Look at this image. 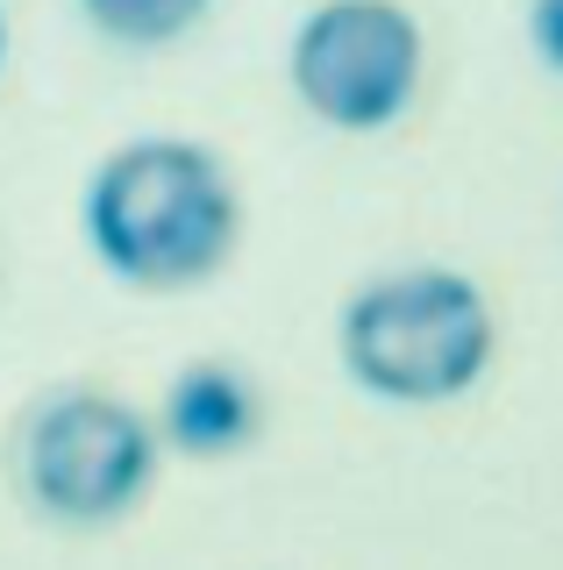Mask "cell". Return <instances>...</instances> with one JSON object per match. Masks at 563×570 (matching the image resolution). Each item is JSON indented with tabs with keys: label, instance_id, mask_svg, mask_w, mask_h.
<instances>
[{
	"label": "cell",
	"instance_id": "6da1fadb",
	"mask_svg": "<svg viewBox=\"0 0 563 570\" xmlns=\"http://www.w3.org/2000/svg\"><path fill=\"white\" fill-rule=\"evenodd\" d=\"M86 243L121 285L136 293H179L215 278L236 249L243 200L236 178L207 142L186 136H136L100 157L86 178Z\"/></svg>",
	"mask_w": 563,
	"mask_h": 570
},
{
	"label": "cell",
	"instance_id": "7a4b0ae2",
	"mask_svg": "<svg viewBox=\"0 0 563 570\" xmlns=\"http://www.w3.org/2000/svg\"><path fill=\"white\" fill-rule=\"evenodd\" d=\"M343 371L372 400L393 406H443L464 400L492 371L500 350V321L478 278L450 272V264H407V272H378L343 299L336 321Z\"/></svg>",
	"mask_w": 563,
	"mask_h": 570
},
{
	"label": "cell",
	"instance_id": "3957f363",
	"mask_svg": "<svg viewBox=\"0 0 563 570\" xmlns=\"http://www.w3.org/2000/svg\"><path fill=\"white\" fill-rule=\"evenodd\" d=\"M157 428L129 400L65 385L37 400L14 428V485L58 528H115L157 485Z\"/></svg>",
	"mask_w": 563,
	"mask_h": 570
},
{
	"label": "cell",
	"instance_id": "277c9868",
	"mask_svg": "<svg viewBox=\"0 0 563 570\" xmlns=\"http://www.w3.org/2000/svg\"><path fill=\"white\" fill-rule=\"evenodd\" d=\"M293 94L328 129H393L421 86V22L399 0H322L293 29Z\"/></svg>",
	"mask_w": 563,
	"mask_h": 570
},
{
	"label": "cell",
	"instance_id": "5b68a950",
	"mask_svg": "<svg viewBox=\"0 0 563 570\" xmlns=\"http://www.w3.org/2000/svg\"><path fill=\"white\" fill-rule=\"evenodd\" d=\"M257 428H264L257 385L243 379L236 364H221V356L186 364L179 379L165 385V406H157V442L179 450V456H192V463H215V456L250 450Z\"/></svg>",
	"mask_w": 563,
	"mask_h": 570
},
{
	"label": "cell",
	"instance_id": "8992f818",
	"mask_svg": "<svg viewBox=\"0 0 563 570\" xmlns=\"http://www.w3.org/2000/svg\"><path fill=\"white\" fill-rule=\"evenodd\" d=\"M79 8L115 43H171L207 14V0H79Z\"/></svg>",
	"mask_w": 563,
	"mask_h": 570
},
{
	"label": "cell",
	"instance_id": "52a82bcc",
	"mask_svg": "<svg viewBox=\"0 0 563 570\" xmlns=\"http://www.w3.org/2000/svg\"><path fill=\"white\" fill-rule=\"evenodd\" d=\"M527 43L550 71H563V0H527Z\"/></svg>",
	"mask_w": 563,
	"mask_h": 570
},
{
	"label": "cell",
	"instance_id": "ba28073f",
	"mask_svg": "<svg viewBox=\"0 0 563 570\" xmlns=\"http://www.w3.org/2000/svg\"><path fill=\"white\" fill-rule=\"evenodd\" d=\"M0 65H8V14H0Z\"/></svg>",
	"mask_w": 563,
	"mask_h": 570
}]
</instances>
